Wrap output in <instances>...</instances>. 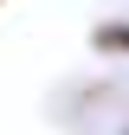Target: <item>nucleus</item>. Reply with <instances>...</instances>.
<instances>
[{
  "label": "nucleus",
  "mask_w": 129,
  "mask_h": 135,
  "mask_svg": "<svg viewBox=\"0 0 129 135\" xmlns=\"http://www.w3.org/2000/svg\"><path fill=\"white\" fill-rule=\"evenodd\" d=\"M90 45H97V52H123V58H129V26H97Z\"/></svg>",
  "instance_id": "1"
},
{
  "label": "nucleus",
  "mask_w": 129,
  "mask_h": 135,
  "mask_svg": "<svg viewBox=\"0 0 129 135\" xmlns=\"http://www.w3.org/2000/svg\"><path fill=\"white\" fill-rule=\"evenodd\" d=\"M123 135H129V129H123Z\"/></svg>",
  "instance_id": "2"
}]
</instances>
